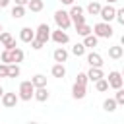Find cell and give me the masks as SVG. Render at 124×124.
Here are the masks:
<instances>
[{"label": "cell", "instance_id": "6da1fadb", "mask_svg": "<svg viewBox=\"0 0 124 124\" xmlns=\"http://www.w3.org/2000/svg\"><path fill=\"white\" fill-rule=\"evenodd\" d=\"M93 35H95L97 39H110V37L114 35V31H112L110 23L99 21V23H95V25H93Z\"/></svg>", "mask_w": 124, "mask_h": 124}, {"label": "cell", "instance_id": "7a4b0ae2", "mask_svg": "<svg viewBox=\"0 0 124 124\" xmlns=\"http://www.w3.org/2000/svg\"><path fill=\"white\" fill-rule=\"evenodd\" d=\"M54 23H56V27H58V29L66 31V29L72 25L70 14H68L66 10H56V12H54Z\"/></svg>", "mask_w": 124, "mask_h": 124}, {"label": "cell", "instance_id": "3957f363", "mask_svg": "<svg viewBox=\"0 0 124 124\" xmlns=\"http://www.w3.org/2000/svg\"><path fill=\"white\" fill-rule=\"evenodd\" d=\"M33 95H35V87H33L31 79H27V81H21V83H19L17 97H19L21 101H31V99H33Z\"/></svg>", "mask_w": 124, "mask_h": 124}, {"label": "cell", "instance_id": "277c9868", "mask_svg": "<svg viewBox=\"0 0 124 124\" xmlns=\"http://www.w3.org/2000/svg\"><path fill=\"white\" fill-rule=\"evenodd\" d=\"M68 14H70V19H72V23H74L76 27L85 23V16H83V8H81V6H72Z\"/></svg>", "mask_w": 124, "mask_h": 124}, {"label": "cell", "instance_id": "5b68a950", "mask_svg": "<svg viewBox=\"0 0 124 124\" xmlns=\"http://www.w3.org/2000/svg\"><path fill=\"white\" fill-rule=\"evenodd\" d=\"M107 81H108V87H112V89H120V87L124 85V78H122V74H120V72H116V70L108 72Z\"/></svg>", "mask_w": 124, "mask_h": 124}, {"label": "cell", "instance_id": "8992f818", "mask_svg": "<svg viewBox=\"0 0 124 124\" xmlns=\"http://www.w3.org/2000/svg\"><path fill=\"white\" fill-rule=\"evenodd\" d=\"M35 39H39L41 43L46 45V41L50 39V27H48V23H41V25L35 29Z\"/></svg>", "mask_w": 124, "mask_h": 124}, {"label": "cell", "instance_id": "52a82bcc", "mask_svg": "<svg viewBox=\"0 0 124 124\" xmlns=\"http://www.w3.org/2000/svg\"><path fill=\"white\" fill-rule=\"evenodd\" d=\"M0 45L4 46V50H14L17 45H16V39L12 37V33H8V31H2L0 33Z\"/></svg>", "mask_w": 124, "mask_h": 124}, {"label": "cell", "instance_id": "ba28073f", "mask_svg": "<svg viewBox=\"0 0 124 124\" xmlns=\"http://www.w3.org/2000/svg\"><path fill=\"white\" fill-rule=\"evenodd\" d=\"M99 16H101V19H103L105 23H110V21L116 17V10H114L110 4H107V6L101 8V14H99Z\"/></svg>", "mask_w": 124, "mask_h": 124}, {"label": "cell", "instance_id": "9c48e42d", "mask_svg": "<svg viewBox=\"0 0 124 124\" xmlns=\"http://www.w3.org/2000/svg\"><path fill=\"white\" fill-rule=\"evenodd\" d=\"M50 39L56 43V45H66V43H70V35L66 33V31H62V29H56V31H52L50 33Z\"/></svg>", "mask_w": 124, "mask_h": 124}, {"label": "cell", "instance_id": "30bf717a", "mask_svg": "<svg viewBox=\"0 0 124 124\" xmlns=\"http://www.w3.org/2000/svg\"><path fill=\"white\" fill-rule=\"evenodd\" d=\"M0 101H2V107H6V108H14V107L17 105L19 97H17L16 93H4Z\"/></svg>", "mask_w": 124, "mask_h": 124}, {"label": "cell", "instance_id": "8fae6325", "mask_svg": "<svg viewBox=\"0 0 124 124\" xmlns=\"http://www.w3.org/2000/svg\"><path fill=\"white\" fill-rule=\"evenodd\" d=\"M52 58H54V62H56V64H64V62L68 60V50H66L64 46H58V48H54Z\"/></svg>", "mask_w": 124, "mask_h": 124}, {"label": "cell", "instance_id": "7c38bea8", "mask_svg": "<svg viewBox=\"0 0 124 124\" xmlns=\"http://www.w3.org/2000/svg\"><path fill=\"white\" fill-rule=\"evenodd\" d=\"M87 64L91 68H103V56L99 52H89L87 54Z\"/></svg>", "mask_w": 124, "mask_h": 124}, {"label": "cell", "instance_id": "4fadbf2b", "mask_svg": "<svg viewBox=\"0 0 124 124\" xmlns=\"http://www.w3.org/2000/svg\"><path fill=\"white\" fill-rule=\"evenodd\" d=\"M35 39V31L31 27H21L19 29V41L21 43H31Z\"/></svg>", "mask_w": 124, "mask_h": 124}, {"label": "cell", "instance_id": "5bb4252c", "mask_svg": "<svg viewBox=\"0 0 124 124\" xmlns=\"http://www.w3.org/2000/svg\"><path fill=\"white\" fill-rule=\"evenodd\" d=\"M48 97H50V93H48V89H46V87H39V89H35V95H33V99H35V101L45 103V101H48Z\"/></svg>", "mask_w": 124, "mask_h": 124}, {"label": "cell", "instance_id": "9a60e30c", "mask_svg": "<svg viewBox=\"0 0 124 124\" xmlns=\"http://www.w3.org/2000/svg\"><path fill=\"white\" fill-rule=\"evenodd\" d=\"M85 95H87L85 85H78V83L72 85V97H74V99H83Z\"/></svg>", "mask_w": 124, "mask_h": 124}, {"label": "cell", "instance_id": "2e32d148", "mask_svg": "<svg viewBox=\"0 0 124 124\" xmlns=\"http://www.w3.org/2000/svg\"><path fill=\"white\" fill-rule=\"evenodd\" d=\"M122 56H124V50H122V46H120V45L108 46V58H112V60H118V58H122Z\"/></svg>", "mask_w": 124, "mask_h": 124}, {"label": "cell", "instance_id": "e0dca14e", "mask_svg": "<svg viewBox=\"0 0 124 124\" xmlns=\"http://www.w3.org/2000/svg\"><path fill=\"white\" fill-rule=\"evenodd\" d=\"M103 78H105V74H103L101 68H89V72H87V79H91V81H99V79H103Z\"/></svg>", "mask_w": 124, "mask_h": 124}, {"label": "cell", "instance_id": "ac0fdd59", "mask_svg": "<svg viewBox=\"0 0 124 124\" xmlns=\"http://www.w3.org/2000/svg\"><path fill=\"white\" fill-rule=\"evenodd\" d=\"M31 83H33L35 89H39V87H46V76H43V74H35V76L31 78Z\"/></svg>", "mask_w": 124, "mask_h": 124}, {"label": "cell", "instance_id": "d6986e66", "mask_svg": "<svg viewBox=\"0 0 124 124\" xmlns=\"http://www.w3.org/2000/svg\"><path fill=\"white\" fill-rule=\"evenodd\" d=\"M10 54H12V60H14V64H19V62L25 58V52H23L19 46H16L14 50H10Z\"/></svg>", "mask_w": 124, "mask_h": 124}, {"label": "cell", "instance_id": "ffe728a7", "mask_svg": "<svg viewBox=\"0 0 124 124\" xmlns=\"http://www.w3.org/2000/svg\"><path fill=\"white\" fill-rule=\"evenodd\" d=\"M50 74L54 76V78H64L66 76V68H64V64H54L52 68H50Z\"/></svg>", "mask_w": 124, "mask_h": 124}, {"label": "cell", "instance_id": "44dd1931", "mask_svg": "<svg viewBox=\"0 0 124 124\" xmlns=\"http://www.w3.org/2000/svg\"><path fill=\"white\" fill-rule=\"evenodd\" d=\"M101 8H103V6H101L99 2H89L85 10H87L89 16H99V14H101Z\"/></svg>", "mask_w": 124, "mask_h": 124}, {"label": "cell", "instance_id": "7402d4cb", "mask_svg": "<svg viewBox=\"0 0 124 124\" xmlns=\"http://www.w3.org/2000/svg\"><path fill=\"white\" fill-rule=\"evenodd\" d=\"M99 45V39L91 33V35H87V37H83V46L85 48H93V46H97Z\"/></svg>", "mask_w": 124, "mask_h": 124}, {"label": "cell", "instance_id": "603a6c76", "mask_svg": "<svg viewBox=\"0 0 124 124\" xmlns=\"http://www.w3.org/2000/svg\"><path fill=\"white\" fill-rule=\"evenodd\" d=\"M116 107H118V105H116L114 97H108V99H105V101H103V108H105L107 112H114V110H116Z\"/></svg>", "mask_w": 124, "mask_h": 124}, {"label": "cell", "instance_id": "cb8c5ba5", "mask_svg": "<svg viewBox=\"0 0 124 124\" xmlns=\"http://www.w3.org/2000/svg\"><path fill=\"white\" fill-rule=\"evenodd\" d=\"M27 8H29L31 12H35V14H39V12L45 8V2H43V0H29Z\"/></svg>", "mask_w": 124, "mask_h": 124}, {"label": "cell", "instance_id": "d4e9b609", "mask_svg": "<svg viewBox=\"0 0 124 124\" xmlns=\"http://www.w3.org/2000/svg\"><path fill=\"white\" fill-rule=\"evenodd\" d=\"M91 31H93V27H91V25H87V23H83V25H78V27H76V33H78L79 37H87V35H91Z\"/></svg>", "mask_w": 124, "mask_h": 124}, {"label": "cell", "instance_id": "484cf974", "mask_svg": "<svg viewBox=\"0 0 124 124\" xmlns=\"http://www.w3.org/2000/svg\"><path fill=\"white\" fill-rule=\"evenodd\" d=\"M72 54L78 56V58L83 56V54H85V46H83V43H76V45L72 46Z\"/></svg>", "mask_w": 124, "mask_h": 124}, {"label": "cell", "instance_id": "4316f807", "mask_svg": "<svg viewBox=\"0 0 124 124\" xmlns=\"http://www.w3.org/2000/svg\"><path fill=\"white\" fill-rule=\"evenodd\" d=\"M25 16V8L23 6H14L12 8V17L14 19H19V17H23Z\"/></svg>", "mask_w": 124, "mask_h": 124}, {"label": "cell", "instance_id": "83f0119b", "mask_svg": "<svg viewBox=\"0 0 124 124\" xmlns=\"http://www.w3.org/2000/svg\"><path fill=\"white\" fill-rule=\"evenodd\" d=\"M19 74H21V68L17 64H10L8 66V78H17Z\"/></svg>", "mask_w": 124, "mask_h": 124}, {"label": "cell", "instance_id": "f1b7e54d", "mask_svg": "<svg viewBox=\"0 0 124 124\" xmlns=\"http://www.w3.org/2000/svg\"><path fill=\"white\" fill-rule=\"evenodd\" d=\"M0 62H2V64H8V66H10V64H14L10 50H2V52H0Z\"/></svg>", "mask_w": 124, "mask_h": 124}, {"label": "cell", "instance_id": "f546056e", "mask_svg": "<svg viewBox=\"0 0 124 124\" xmlns=\"http://www.w3.org/2000/svg\"><path fill=\"white\" fill-rule=\"evenodd\" d=\"M95 89L97 91H108V81H107V78H103V79H99V81H95Z\"/></svg>", "mask_w": 124, "mask_h": 124}, {"label": "cell", "instance_id": "4dcf8cb0", "mask_svg": "<svg viewBox=\"0 0 124 124\" xmlns=\"http://www.w3.org/2000/svg\"><path fill=\"white\" fill-rule=\"evenodd\" d=\"M87 81H89V79H87V74H85V72H79V74L76 76V81H74V83H78V85H85Z\"/></svg>", "mask_w": 124, "mask_h": 124}, {"label": "cell", "instance_id": "1f68e13d", "mask_svg": "<svg viewBox=\"0 0 124 124\" xmlns=\"http://www.w3.org/2000/svg\"><path fill=\"white\" fill-rule=\"evenodd\" d=\"M114 101H116V105H124V91H122V89H116Z\"/></svg>", "mask_w": 124, "mask_h": 124}, {"label": "cell", "instance_id": "d6a6232c", "mask_svg": "<svg viewBox=\"0 0 124 124\" xmlns=\"http://www.w3.org/2000/svg\"><path fill=\"white\" fill-rule=\"evenodd\" d=\"M29 45H31V48H33V50H41V48L45 46V43H41L39 39H33V41L29 43Z\"/></svg>", "mask_w": 124, "mask_h": 124}, {"label": "cell", "instance_id": "836d02e7", "mask_svg": "<svg viewBox=\"0 0 124 124\" xmlns=\"http://www.w3.org/2000/svg\"><path fill=\"white\" fill-rule=\"evenodd\" d=\"M120 25H124V8H120V10H116V17H114Z\"/></svg>", "mask_w": 124, "mask_h": 124}, {"label": "cell", "instance_id": "e575fe53", "mask_svg": "<svg viewBox=\"0 0 124 124\" xmlns=\"http://www.w3.org/2000/svg\"><path fill=\"white\" fill-rule=\"evenodd\" d=\"M0 78H8V64L0 62Z\"/></svg>", "mask_w": 124, "mask_h": 124}, {"label": "cell", "instance_id": "d590c367", "mask_svg": "<svg viewBox=\"0 0 124 124\" xmlns=\"http://www.w3.org/2000/svg\"><path fill=\"white\" fill-rule=\"evenodd\" d=\"M14 2H16V6H23V8L29 4V0H14Z\"/></svg>", "mask_w": 124, "mask_h": 124}, {"label": "cell", "instance_id": "8d00e7d4", "mask_svg": "<svg viewBox=\"0 0 124 124\" xmlns=\"http://www.w3.org/2000/svg\"><path fill=\"white\" fill-rule=\"evenodd\" d=\"M10 6V0H0V8H8Z\"/></svg>", "mask_w": 124, "mask_h": 124}, {"label": "cell", "instance_id": "74e56055", "mask_svg": "<svg viewBox=\"0 0 124 124\" xmlns=\"http://www.w3.org/2000/svg\"><path fill=\"white\" fill-rule=\"evenodd\" d=\"M62 4H66V6H74V0H60Z\"/></svg>", "mask_w": 124, "mask_h": 124}, {"label": "cell", "instance_id": "f35d334b", "mask_svg": "<svg viewBox=\"0 0 124 124\" xmlns=\"http://www.w3.org/2000/svg\"><path fill=\"white\" fill-rule=\"evenodd\" d=\"M120 46H124V35L120 37Z\"/></svg>", "mask_w": 124, "mask_h": 124}, {"label": "cell", "instance_id": "ab89813d", "mask_svg": "<svg viewBox=\"0 0 124 124\" xmlns=\"http://www.w3.org/2000/svg\"><path fill=\"white\" fill-rule=\"evenodd\" d=\"M2 95H4V89H2V85H0V99H2Z\"/></svg>", "mask_w": 124, "mask_h": 124}, {"label": "cell", "instance_id": "60d3db41", "mask_svg": "<svg viewBox=\"0 0 124 124\" xmlns=\"http://www.w3.org/2000/svg\"><path fill=\"white\" fill-rule=\"evenodd\" d=\"M107 2H108V4H114V2H116V0H107Z\"/></svg>", "mask_w": 124, "mask_h": 124}, {"label": "cell", "instance_id": "b9f144b4", "mask_svg": "<svg viewBox=\"0 0 124 124\" xmlns=\"http://www.w3.org/2000/svg\"><path fill=\"white\" fill-rule=\"evenodd\" d=\"M0 33H2V23H0Z\"/></svg>", "mask_w": 124, "mask_h": 124}, {"label": "cell", "instance_id": "7bdbcfd3", "mask_svg": "<svg viewBox=\"0 0 124 124\" xmlns=\"http://www.w3.org/2000/svg\"><path fill=\"white\" fill-rule=\"evenodd\" d=\"M120 74H122V78H124V70H122V72H120Z\"/></svg>", "mask_w": 124, "mask_h": 124}, {"label": "cell", "instance_id": "ee69618b", "mask_svg": "<svg viewBox=\"0 0 124 124\" xmlns=\"http://www.w3.org/2000/svg\"><path fill=\"white\" fill-rule=\"evenodd\" d=\"M27 124H37V122H27Z\"/></svg>", "mask_w": 124, "mask_h": 124}, {"label": "cell", "instance_id": "f6af8a7d", "mask_svg": "<svg viewBox=\"0 0 124 124\" xmlns=\"http://www.w3.org/2000/svg\"><path fill=\"white\" fill-rule=\"evenodd\" d=\"M120 89H122V91H124V85H122V87H120Z\"/></svg>", "mask_w": 124, "mask_h": 124}, {"label": "cell", "instance_id": "bcb514c9", "mask_svg": "<svg viewBox=\"0 0 124 124\" xmlns=\"http://www.w3.org/2000/svg\"><path fill=\"white\" fill-rule=\"evenodd\" d=\"M122 50H124V46H122Z\"/></svg>", "mask_w": 124, "mask_h": 124}]
</instances>
